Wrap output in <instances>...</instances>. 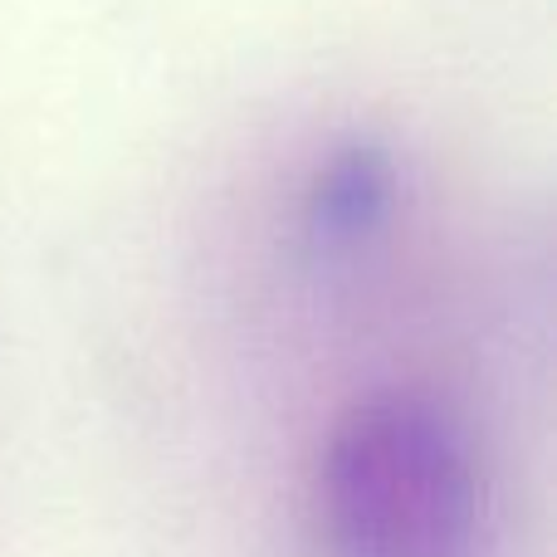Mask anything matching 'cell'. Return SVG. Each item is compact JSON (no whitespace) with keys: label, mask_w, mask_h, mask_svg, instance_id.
I'll return each mask as SVG.
<instances>
[{"label":"cell","mask_w":557,"mask_h":557,"mask_svg":"<svg viewBox=\"0 0 557 557\" xmlns=\"http://www.w3.org/2000/svg\"><path fill=\"white\" fill-rule=\"evenodd\" d=\"M323 557H490V490L465 421L411 386H376L318 455Z\"/></svg>","instance_id":"obj_1"},{"label":"cell","mask_w":557,"mask_h":557,"mask_svg":"<svg viewBox=\"0 0 557 557\" xmlns=\"http://www.w3.org/2000/svg\"><path fill=\"white\" fill-rule=\"evenodd\" d=\"M396 201L392 152L376 143H347L323 162L304 201V231L313 250H352L386 221Z\"/></svg>","instance_id":"obj_2"}]
</instances>
